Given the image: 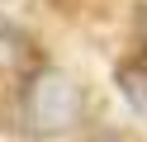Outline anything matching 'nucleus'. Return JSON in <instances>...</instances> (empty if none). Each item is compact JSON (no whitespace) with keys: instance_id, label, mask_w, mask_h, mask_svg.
<instances>
[{"instance_id":"obj_1","label":"nucleus","mask_w":147,"mask_h":142,"mask_svg":"<svg viewBox=\"0 0 147 142\" xmlns=\"http://www.w3.org/2000/svg\"><path fill=\"white\" fill-rule=\"evenodd\" d=\"M19 109H24V123L38 137H57V133H71L86 118V90L57 66H38V71H29Z\"/></svg>"},{"instance_id":"obj_2","label":"nucleus","mask_w":147,"mask_h":142,"mask_svg":"<svg viewBox=\"0 0 147 142\" xmlns=\"http://www.w3.org/2000/svg\"><path fill=\"white\" fill-rule=\"evenodd\" d=\"M38 66V47H33V38L24 33V28L5 24L0 19V76H24Z\"/></svg>"},{"instance_id":"obj_3","label":"nucleus","mask_w":147,"mask_h":142,"mask_svg":"<svg viewBox=\"0 0 147 142\" xmlns=\"http://www.w3.org/2000/svg\"><path fill=\"white\" fill-rule=\"evenodd\" d=\"M119 95L147 118V57H133L119 66Z\"/></svg>"},{"instance_id":"obj_4","label":"nucleus","mask_w":147,"mask_h":142,"mask_svg":"<svg viewBox=\"0 0 147 142\" xmlns=\"http://www.w3.org/2000/svg\"><path fill=\"white\" fill-rule=\"evenodd\" d=\"M133 33H138V43H142V47H147V5H142V9H138V19H133Z\"/></svg>"},{"instance_id":"obj_5","label":"nucleus","mask_w":147,"mask_h":142,"mask_svg":"<svg viewBox=\"0 0 147 142\" xmlns=\"http://www.w3.org/2000/svg\"><path fill=\"white\" fill-rule=\"evenodd\" d=\"M86 142H119V137H109V133H95V137H86Z\"/></svg>"}]
</instances>
